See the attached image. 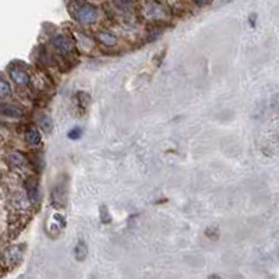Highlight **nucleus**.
Returning <instances> with one entry per match:
<instances>
[{
	"label": "nucleus",
	"mask_w": 279,
	"mask_h": 279,
	"mask_svg": "<svg viewBox=\"0 0 279 279\" xmlns=\"http://www.w3.org/2000/svg\"><path fill=\"white\" fill-rule=\"evenodd\" d=\"M73 16L76 17L78 22H81L84 25H89V24H94L98 20L99 13L95 6L88 4V3H81L73 9Z\"/></svg>",
	"instance_id": "f257e3e1"
},
{
	"label": "nucleus",
	"mask_w": 279,
	"mask_h": 279,
	"mask_svg": "<svg viewBox=\"0 0 279 279\" xmlns=\"http://www.w3.org/2000/svg\"><path fill=\"white\" fill-rule=\"evenodd\" d=\"M52 46L58 50L62 55H67L70 52H73L74 49V42L73 39L64 37V35H58L55 38H52Z\"/></svg>",
	"instance_id": "f03ea898"
},
{
	"label": "nucleus",
	"mask_w": 279,
	"mask_h": 279,
	"mask_svg": "<svg viewBox=\"0 0 279 279\" xmlns=\"http://www.w3.org/2000/svg\"><path fill=\"white\" fill-rule=\"evenodd\" d=\"M145 16L151 19H161L165 16V9L156 1H148L145 3Z\"/></svg>",
	"instance_id": "7ed1b4c3"
},
{
	"label": "nucleus",
	"mask_w": 279,
	"mask_h": 279,
	"mask_svg": "<svg viewBox=\"0 0 279 279\" xmlns=\"http://www.w3.org/2000/svg\"><path fill=\"white\" fill-rule=\"evenodd\" d=\"M10 77L13 78V81L17 86H27L29 83V76L19 67H11L10 68Z\"/></svg>",
	"instance_id": "20e7f679"
},
{
	"label": "nucleus",
	"mask_w": 279,
	"mask_h": 279,
	"mask_svg": "<svg viewBox=\"0 0 279 279\" xmlns=\"http://www.w3.org/2000/svg\"><path fill=\"white\" fill-rule=\"evenodd\" d=\"M0 115L7 116V117H21L24 115V110L16 105H10V104H1L0 105Z\"/></svg>",
	"instance_id": "39448f33"
},
{
	"label": "nucleus",
	"mask_w": 279,
	"mask_h": 279,
	"mask_svg": "<svg viewBox=\"0 0 279 279\" xmlns=\"http://www.w3.org/2000/svg\"><path fill=\"white\" fill-rule=\"evenodd\" d=\"M96 38H98V41H99L102 45H105V46H115L116 42H117L115 34H112L110 31H99V32L96 34Z\"/></svg>",
	"instance_id": "423d86ee"
},
{
	"label": "nucleus",
	"mask_w": 279,
	"mask_h": 279,
	"mask_svg": "<svg viewBox=\"0 0 279 279\" xmlns=\"http://www.w3.org/2000/svg\"><path fill=\"white\" fill-rule=\"evenodd\" d=\"M4 257H6V261L10 262V264H16V262H19L21 260V257H22V253L20 250L19 247H11L9 250L4 253Z\"/></svg>",
	"instance_id": "0eeeda50"
},
{
	"label": "nucleus",
	"mask_w": 279,
	"mask_h": 279,
	"mask_svg": "<svg viewBox=\"0 0 279 279\" xmlns=\"http://www.w3.org/2000/svg\"><path fill=\"white\" fill-rule=\"evenodd\" d=\"M25 140L28 141L29 144H38L39 141H41V135H39L38 130L37 129H29L28 131L25 133Z\"/></svg>",
	"instance_id": "6e6552de"
},
{
	"label": "nucleus",
	"mask_w": 279,
	"mask_h": 279,
	"mask_svg": "<svg viewBox=\"0 0 279 279\" xmlns=\"http://www.w3.org/2000/svg\"><path fill=\"white\" fill-rule=\"evenodd\" d=\"M113 3H115L116 7L122 11H129L134 6V0H113Z\"/></svg>",
	"instance_id": "1a4fd4ad"
},
{
	"label": "nucleus",
	"mask_w": 279,
	"mask_h": 279,
	"mask_svg": "<svg viewBox=\"0 0 279 279\" xmlns=\"http://www.w3.org/2000/svg\"><path fill=\"white\" fill-rule=\"evenodd\" d=\"M39 125H41L43 131H46V133H50V131H52V120H50L49 116H41V117H39Z\"/></svg>",
	"instance_id": "9d476101"
},
{
	"label": "nucleus",
	"mask_w": 279,
	"mask_h": 279,
	"mask_svg": "<svg viewBox=\"0 0 279 279\" xmlns=\"http://www.w3.org/2000/svg\"><path fill=\"white\" fill-rule=\"evenodd\" d=\"M87 254H88L87 246H86L83 241H80L77 244V247H76V257H77V260H84V258L87 257Z\"/></svg>",
	"instance_id": "9b49d317"
},
{
	"label": "nucleus",
	"mask_w": 279,
	"mask_h": 279,
	"mask_svg": "<svg viewBox=\"0 0 279 279\" xmlns=\"http://www.w3.org/2000/svg\"><path fill=\"white\" fill-rule=\"evenodd\" d=\"M10 94H11V87H10V84L6 81V80L0 78V98L9 96Z\"/></svg>",
	"instance_id": "f8f14e48"
},
{
	"label": "nucleus",
	"mask_w": 279,
	"mask_h": 279,
	"mask_svg": "<svg viewBox=\"0 0 279 279\" xmlns=\"http://www.w3.org/2000/svg\"><path fill=\"white\" fill-rule=\"evenodd\" d=\"M10 162L14 165V166H19V165L24 164V156L19 152H14V154L10 155Z\"/></svg>",
	"instance_id": "ddd939ff"
},
{
	"label": "nucleus",
	"mask_w": 279,
	"mask_h": 279,
	"mask_svg": "<svg viewBox=\"0 0 279 279\" xmlns=\"http://www.w3.org/2000/svg\"><path fill=\"white\" fill-rule=\"evenodd\" d=\"M80 134H81V130H80V129H74V130H71V131L68 133V137L74 140V138H78Z\"/></svg>",
	"instance_id": "4468645a"
},
{
	"label": "nucleus",
	"mask_w": 279,
	"mask_h": 279,
	"mask_svg": "<svg viewBox=\"0 0 279 279\" xmlns=\"http://www.w3.org/2000/svg\"><path fill=\"white\" fill-rule=\"evenodd\" d=\"M207 1H208V0H194V3H195L197 6H205Z\"/></svg>",
	"instance_id": "2eb2a0df"
},
{
	"label": "nucleus",
	"mask_w": 279,
	"mask_h": 279,
	"mask_svg": "<svg viewBox=\"0 0 279 279\" xmlns=\"http://www.w3.org/2000/svg\"><path fill=\"white\" fill-rule=\"evenodd\" d=\"M222 1H225V3H228V1H232V0H222Z\"/></svg>",
	"instance_id": "dca6fc26"
}]
</instances>
